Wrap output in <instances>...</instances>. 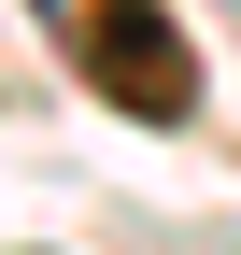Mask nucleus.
I'll use <instances>...</instances> for the list:
<instances>
[{"instance_id":"f257e3e1","label":"nucleus","mask_w":241,"mask_h":255,"mask_svg":"<svg viewBox=\"0 0 241 255\" xmlns=\"http://www.w3.org/2000/svg\"><path fill=\"white\" fill-rule=\"evenodd\" d=\"M85 71H100L128 114H185L199 100V71L170 57V14L156 0H100V14H85Z\"/></svg>"}]
</instances>
